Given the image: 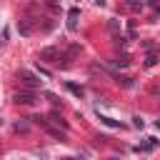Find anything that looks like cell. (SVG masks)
I'll return each mask as SVG.
<instances>
[{
    "instance_id": "8992f818",
    "label": "cell",
    "mask_w": 160,
    "mask_h": 160,
    "mask_svg": "<svg viewBox=\"0 0 160 160\" xmlns=\"http://www.w3.org/2000/svg\"><path fill=\"white\" fill-rule=\"evenodd\" d=\"M48 122H52V125H58V128H62V130H68V122L60 118V112H50V120Z\"/></svg>"
},
{
    "instance_id": "6da1fadb",
    "label": "cell",
    "mask_w": 160,
    "mask_h": 160,
    "mask_svg": "<svg viewBox=\"0 0 160 160\" xmlns=\"http://www.w3.org/2000/svg\"><path fill=\"white\" fill-rule=\"evenodd\" d=\"M38 60L45 62V65H58V68H70V60L65 58V52L58 48V45H50V48H42L38 52Z\"/></svg>"
},
{
    "instance_id": "2e32d148",
    "label": "cell",
    "mask_w": 160,
    "mask_h": 160,
    "mask_svg": "<svg viewBox=\"0 0 160 160\" xmlns=\"http://www.w3.org/2000/svg\"><path fill=\"white\" fill-rule=\"evenodd\" d=\"M155 128H158V130H160V120H155Z\"/></svg>"
},
{
    "instance_id": "277c9868",
    "label": "cell",
    "mask_w": 160,
    "mask_h": 160,
    "mask_svg": "<svg viewBox=\"0 0 160 160\" xmlns=\"http://www.w3.org/2000/svg\"><path fill=\"white\" fill-rule=\"evenodd\" d=\"M40 128H42V130H45L48 135H52L55 140H65V130H60V128H55V125H50L48 120H45V122H42Z\"/></svg>"
},
{
    "instance_id": "52a82bcc",
    "label": "cell",
    "mask_w": 160,
    "mask_h": 160,
    "mask_svg": "<svg viewBox=\"0 0 160 160\" xmlns=\"http://www.w3.org/2000/svg\"><path fill=\"white\" fill-rule=\"evenodd\" d=\"M112 65H115V68H128V65H130V55H120V58H115Z\"/></svg>"
},
{
    "instance_id": "ba28073f",
    "label": "cell",
    "mask_w": 160,
    "mask_h": 160,
    "mask_svg": "<svg viewBox=\"0 0 160 160\" xmlns=\"http://www.w3.org/2000/svg\"><path fill=\"white\" fill-rule=\"evenodd\" d=\"M65 88H68V90H70V92H72V95H78V98H82V95H85V90H82V88H80V85H75V82H68V85H65Z\"/></svg>"
},
{
    "instance_id": "3957f363",
    "label": "cell",
    "mask_w": 160,
    "mask_h": 160,
    "mask_svg": "<svg viewBox=\"0 0 160 160\" xmlns=\"http://www.w3.org/2000/svg\"><path fill=\"white\" fill-rule=\"evenodd\" d=\"M15 102L18 105H32L35 102V92L32 90H20V92H15Z\"/></svg>"
},
{
    "instance_id": "30bf717a",
    "label": "cell",
    "mask_w": 160,
    "mask_h": 160,
    "mask_svg": "<svg viewBox=\"0 0 160 160\" xmlns=\"http://www.w3.org/2000/svg\"><path fill=\"white\" fill-rule=\"evenodd\" d=\"M28 130H30V125H28L25 120H18V122H15V132H28Z\"/></svg>"
},
{
    "instance_id": "5bb4252c",
    "label": "cell",
    "mask_w": 160,
    "mask_h": 160,
    "mask_svg": "<svg viewBox=\"0 0 160 160\" xmlns=\"http://www.w3.org/2000/svg\"><path fill=\"white\" fill-rule=\"evenodd\" d=\"M125 42H128V40H125L122 35H115V45H118V48H125Z\"/></svg>"
},
{
    "instance_id": "ac0fdd59",
    "label": "cell",
    "mask_w": 160,
    "mask_h": 160,
    "mask_svg": "<svg viewBox=\"0 0 160 160\" xmlns=\"http://www.w3.org/2000/svg\"><path fill=\"white\" fill-rule=\"evenodd\" d=\"M0 125H2V120H0Z\"/></svg>"
},
{
    "instance_id": "5b68a950",
    "label": "cell",
    "mask_w": 160,
    "mask_h": 160,
    "mask_svg": "<svg viewBox=\"0 0 160 160\" xmlns=\"http://www.w3.org/2000/svg\"><path fill=\"white\" fill-rule=\"evenodd\" d=\"M78 18H80V12H78V8H72L70 12H68V30H78Z\"/></svg>"
},
{
    "instance_id": "7a4b0ae2",
    "label": "cell",
    "mask_w": 160,
    "mask_h": 160,
    "mask_svg": "<svg viewBox=\"0 0 160 160\" xmlns=\"http://www.w3.org/2000/svg\"><path fill=\"white\" fill-rule=\"evenodd\" d=\"M20 80H22V85L25 88H30V90H35V88H40V82L42 80H38V75L35 72H30V70H20V75H18Z\"/></svg>"
},
{
    "instance_id": "9a60e30c",
    "label": "cell",
    "mask_w": 160,
    "mask_h": 160,
    "mask_svg": "<svg viewBox=\"0 0 160 160\" xmlns=\"http://www.w3.org/2000/svg\"><path fill=\"white\" fill-rule=\"evenodd\" d=\"M132 125H135V128H142V125H145V122H142V120H140V118H132Z\"/></svg>"
},
{
    "instance_id": "e0dca14e",
    "label": "cell",
    "mask_w": 160,
    "mask_h": 160,
    "mask_svg": "<svg viewBox=\"0 0 160 160\" xmlns=\"http://www.w3.org/2000/svg\"><path fill=\"white\" fill-rule=\"evenodd\" d=\"M95 2H98V5H105V0H95Z\"/></svg>"
},
{
    "instance_id": "8fae6325",
    "label": "cell",
    "mask_w": 160,
    "mask_h": 160,
    "mask_svg": "<svg viewBox=\"0 0 160 160\" xmlns=\"http://www.w3.org/2000/svg\"><path fill=\"white\" fill-rule=\"evenodd\" d=\"M20 32H22V35H30V32H32V25H30L28 20H22V22H20Z\"/></svg>"
},
{
    "instance_id": "4fadbf2b",
    "label": "cell",
    "mask_w": 160,
    "mask_h": 160,
    "mask_svg": "<svg viewBox=\"0 0 160 160\" xmlns=\"http://www.w3.org/2000/svg\"><path fill=\"white\" fill-rule=\"evenodd\" d=\"M45 5H48V8L52 10V12H58V10H60V5H58L55 0H45Z\"/></svg>"
},
{
    "instance_id": "9c48e42d",
    "label": "cell",
    "mask_w": 160,
    "mask_h": 160,
    "mask_svg": "<svg viewBox=\"0 0 160 160\" xmlns=\"http://www.w3.org/2000/svg\"><path fill=\"white\" fill-rule=\"evenodd\" d=\"M115 80H118V85H122V88H132V78H125V75L120 78V75H118Z\"/></svg>"
},
{
    "instance_id": "7c38bea8",
    "label": "cell",
    "mask_w": 160,
    "mask_h": 160,
    "mask_svg": "<svg viewBox=\"0 0 160 160\" xmlns=\"http://www.w3.org/2000/svg\"><path fill=\"white\" fill-rule=\"evenodd\" d=\"M100 120H102L105 125H110V128H120V122H115L112 118H105V115H100Z\"/></svg>"
}]
</instances>
